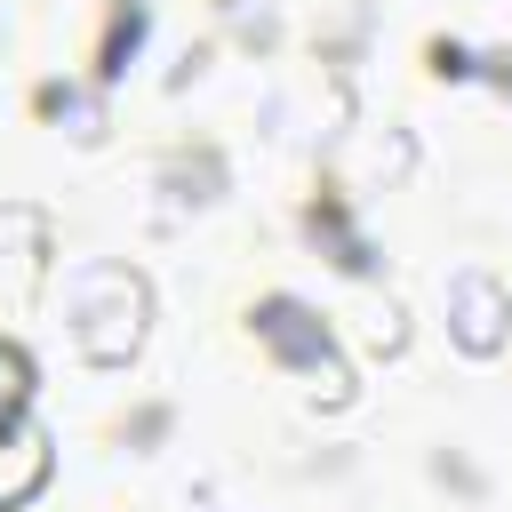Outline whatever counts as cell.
<instances>
[{
    "instance_id": "cell-3",
    "label": "cell",
    "mask_w": 512,
    "mask_h": 512,
    "mask_svg": "<svg viewBox=\"0 0 512 512\" xmlns=\"http://www.w3.org/2000/svg\"><path fill=\"white\" fill-rule=\"evenodd\" d=\"M504 320H512V296H504V280H488V272H456L448 280V328H456V344L464 352H496L504 344Z\"/></svg>"
},
{
    "instance_id": "cell-8",
    "label": "cell",
    "mask_w": 512,
    "mask_h": 512,
    "mask_svg": "<svg viewBox=\"0 0 512 512\" xmlns=\"http://www.w3.org/2000/svg\"><path fill=\"white\" fill-rule=\"evenodd\" d=\"M32 272H40L32 240H24V248H0V304H8V296H24V288H32Z\"/></svg>"
},
{
    "instance_id": "cell-2",
    "label": "cell",
    "mask_w": 512,
    "mask_h": 512,
    "mask_svg": "<svg viewBox=\"0 0 512 512\" xmlns=\"http://www.w3.org/2000/svg\"><path fill=\"white\" fill-rule=\"evenodd\" d=\"M256 336L288 360V368H304L312 376V392L328 400V408H344L352 400V376H344V360H336V344H328V328L304 312V304H288V296H272L264 312H256Z\"/></svg>"
},
{
    "instance_id": "cell-6",
    "label": "cell",
    "mask_w": 512,
    "mask_h": 512,
    "mask_svg": "<svg viewBox=\"0 0 512 512\" xmlns=\"http://www.w3.org/2000/svg\"><path fill=\"white\" fill-rule=\"evenodd\" d=\"M24 400H32V360H24L16 344H0V424H16Z\"/></svg>"
},
{
    "instance_id": "cell-7",
    "label": "cell",
    "mask_w": 512,
    "mask_h": 512,
    "mask_svg": "<svg viewBox=\"0 0 512 512\" xmlns=\"http://www.w3.org/2000/svg\"><path fill=\"white\" fill-rule=\"evenodd\" d=\"M136 40H144V16H136V8H120V16H112V40H104V80H112V72H128Z\"/></svg>"
},
{
    "instance_id": "cell-4",
    "label": "cell",
    "mask_w": 512,
    "mask_h": 512,
    "mask_svg": "<svg viewBox=\"0 0 512 512\" xmlns=\"http://www.w3.org/2000/svg\"><path fill=\"white\" fill-rule=\"evenodd\" d=\"M40 480H48V440L32 424H0V512L24 504Z\"/></svg>"
},
{
    "instance_id": "cell-5",
    "label": "cell",
    "mask_w": 512,
    "mask_h": 512,
    "mask_svg": "<svg viewBox=\"0 0 512 512\" xmlns=\"http://www.w3.org/2000/svg\"><path fill=\"white\" fill-rule=\"evenodd\" d=\"M312 232H328V240H336V264H344V272H368V264H376V256L352 240V224H344V208H336V200H320V208H312Z\"/></svg>"
},
{
    "instance_id": "cell-1",
    "label": "cell",
    "mask_w": 512,
    "mask_h": 512,
    "mask_svg": "<svg viewBox=\"0 0 512 512\" xmlns=\"http://www.w3.org/2000/svg\"><path fill=\"white\" fill-rule=\"evenodd\" d=\"M144 320H152V296L128 264H80L72 272V336L96 368H128L144 344Z\"/></svg>"
}]
</instances>
